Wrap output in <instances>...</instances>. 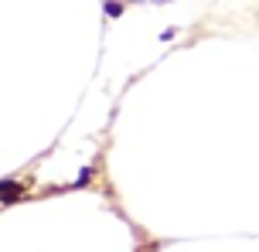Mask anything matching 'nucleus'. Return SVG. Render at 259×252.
Listing matches in <instances>:
<instances>
[]
</instances>
